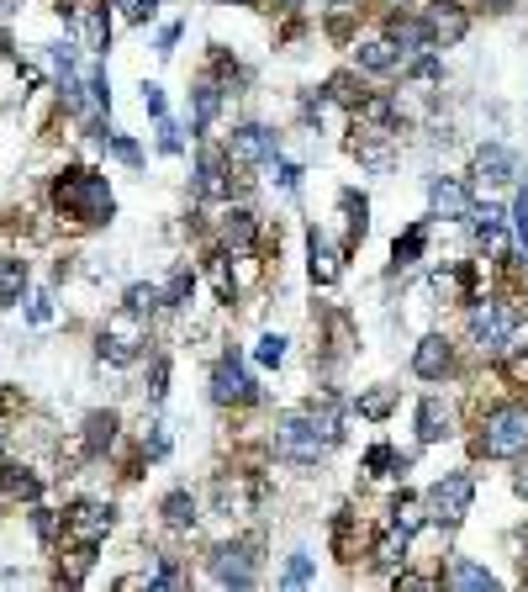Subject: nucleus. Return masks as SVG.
Here are the masks:
<instances>
[{
    "label": "nucleus",
    "mask_w": 528,
    "mask_h": 592,
    "mask_svg": "<svg viewBox=\"0 0 528 592\" xmlns=\"http://www.w3.org/2000/svg\"><path fill=\"white\" fill-rule=\"evenodd\" d=\"M53 207L69 222H106L111 217V185L101 170H64L53 180Z\"/></svg>",
    "instance_id": "1"
},
{
    "label": "nucleus",
    "mask_w": 528,
    "mask_h": 592,
    "mask_svg": "<svg viewBox=\"0 0 528 592\" xmlns=\"http://www.w3.org/2000/svg\"><path fill=\"white\" fill-rule=\"evenodd\" d=\"M391 524H396V529H402V534H407V540H412V534H418V529H423V508H418V497H412V492H402V497H391Z\"/></svg>",
    "instance_id": "26"
},
{
    "label": "nucleus",
    "mask_w": 528,
    "mask_h": 592,
    "mask_svg": "<svg viewBox=\"0 0 528 592\" xmlns=\"http://www.w3.org/2000/svg\"><path fill=\"white\" fill-rule=\"evenodd\" d=\"M344 212H349V238H365V233H370V201L354 196V191H344Z\"/></svg>",
    "instance_id": "31"
},
{
    "label": "nucleus",
    "mask_w": 528,
    "mask_h": 592,
    "mask_svg": "<svg viewBox=\"0 0 528 592\" xmlns=\"http://www.w3.org/2000/svg\"><path fill=\"white\" fill-rule=\"evenodd\" d=\"M254 233H259V222H254V212H243V207H233L228 217H222V244L228 249H249L254 244Z\"/></svg>",
    "instance_id": "19"
},
{
    "label": "nucleus",
    "mask_w": 528,
    "mask_h": 592,
    "mask_svg": "<svg viewBox=\"0 0 528 592\" xmlns=\"http://www.w3.org/2000/svg\"><path fill=\"white\" fill-rule=\"evenodd\" d=\"M507 376H513V381H528V349H518V355L507 360Z\"/></svg>",
    "instance_id": "42"
},
{
    "label": "nucleus",
    "mask_w": 528,
    "mask_h": 592,
    "mask_svg": "<svg viewBox=\"0 0 528 592\" xmlns=\"http://www.w3.org/2000/svg\"><path fill=\"white\" fill-rule=\"evenodd\" d=\"M27 291V259H0V307H16Z\"/></svg>",
    "instance_id": "24"
},
{
    "label": "nucleus",
    "mask_w": 528,
    "mask_h": 592,
    "mask_svg": "<svg viewBox=\"0 0 528 592\" xmlns=\"http://www.w3.org/2000/svg\"><path fill=\"white\" fill-rule=\"evenodd\" d=\"M212 397L217 402H254V381L243 376V365L233 355L217 360V370H212Z\"/></svg>",
    "instance_id": "14"
},
{
    "label": "nucleus",
    "mask_w": 528,
    "mask_h": 592,
    "mask_svg": "<svg viewBox=\"0 0 528 592\" xmlns=\"http://www.w3.org/2000/svg\"><path fill=\"white\" fill-rule=\"evenodd\" d=\"M196 191L201 196H228V159L212 154V148L196 159Z\"/></svg>",
    "instance_id": "16"
},
{
    "label": "nucleus",
    "mask_w": 528,
    "mask_h": 592,
    "mask_svg": "<svg viewBox=\"0 0 528 592\" xmlns=\"http://www.w3.org/2000/svg\"><path fill=\"white\" fill-rule=\"evenodd\" d=\"M191 286H196V281H191V270H180L175 281L164 286V307H185V296H191Z\"/></svg>",
    "instance_id": "35"
},
{
    "label": "nucleus",
    "mask_w": 528,
    "mask_h": 592,
    "mask_svg": "<svg viewBox=\"0 0 528 592\" xmlns=\"http://www.w3.org/2000/svg\"><path fill=\"white\" fill-rule=\"evenodd\" d=\"M32 529L43 534V540H53V513L48 508H32Z\"/></svg>",
    "instance_id": "41"
},
{
    "label": "nucleus",
    "mask_w": 528,
    "mask_h": 592,
    "mask_svg": "<svg viewBox=\"0 0 528 592\" xmlns=\"http://www.w3.org/2000/svg\"><path fill=\"white\" fill-rule=\"evenodd\" d=\"M523 450H528V407H518V402L492 407L481 423V455L507 460V455H523Z\"/></svg>",
    "instance_id": "2"
},
{
    "label": "nucleus",
    "mask_w": 528,
    "mask_h": 592,
    "mask_svg": "<svg viewBox=\"0 0 528 592\" xmlns=\"http://www.w3.org/2000/svg\"><path fill=\"white\" fill-rule=\"evenodd\" d=\"M354 64H360L365 74H391L396 64H402V53L391 48V37H375V43H360V48H354Z\"/></svg>",
    "instance_id": "17"
},
{
    "label": "nucleus",
    "mask_w": 528,
    "mask_h": 592,
    "mask_svg": "<svg viewBox=\"0 0 528 592\" xmlns=\"http://www.w3.org/2000/svg\"><path fill=\"white\" fill-rule=\"evenodd\" d=\"M164 302L159 286H127V312H154Z\"/></svg>",
    "instance_id": "32"
},
{
    "label": "nucleus",
    "mask_w": 528,
    "mask_h": 592,
    "mask_svg": "<svg viewBox=\"0 0 528 592\" xmlns=\"http://www.w3.org/2000/svg\"><path fill=\"white\" fill-rule=\"evenodd\" d=\"M138 318V312H132ZM132 318H117V323H106L101 328V360H111V365H127V360H138L143 355V344H148V333L132 323Z\"/></svg>",
    "instance_id": "6"
},
{
    "label": "nucleus",
    "mask_w": 528,
    "mask_h": 592,
    "mask_svg": "<svg viewBox=\"0 0 528 592\" xmlns=\"http://www.w3.org/2000/svg\"><path fill=\"white\" fill-rule=\"evenodd\" d=\"M212 582L217 587H254V545H217Z\"/></svg>",
    "instance_id": "8"
},
{
    "label": "nucleus",
    "mask_w": 528,
    "mask_h": 592,
    "mask_svg": "<svg viewBox=\"0 0 528 592\" xmlns=\"http://www.w3.org/2000/svg\"><path fill=\"white\" fill-rule=\"evenodd\" d=\"M386 37H391V48L402 53V59H418V53H433V32L423 16H386Z\"/></svg>",
    "instance_id": "9"
},
{
    "label": "nucleus",
    "mask_w": 528,
    "mask_h": 592,
    "mask_svg": "<svg viewBox=\"0 0 528 592\" xmlns=\"http://www.w3.org/2000/svg\"><path fill=\"white\" fill-rule=\"evenodd\" d=\"M270 164H275V180L286 185V191H296V180H301V170H296V164H291V159H280V154H275Z\"/></svg>",
    "instance_id": "39"
},
{
    "label": "nucleus",
    "mask_w": 528,
    "mask_h": 592,
    "mask_svg": "<svg viewBox=\"0 0 528 592\" xmlns=\"http://www.w3.org/2000/svg\"><path fill=\"white\" fill-rule=\"evenodd\" d=\"M217 106H222V85L217 80H201L196 85V127H212Z\"/></svg>",
    "instance_id": "29"
},
{
    "label": "nucleus",
    "mask_w": 528,
    "mask_h": 592,
    "mask_svg": "<svg viewBox=\"0 0 528 592\" xmlns=\"http://www.w3.org/2000/svg\"><path fill=\"white\" fill-rule=\"evenodd\" d=\"M423 244H428V222H412V228L391 244V265H396V270L418 265V259H423Z\"/></svg>",
    "instance_id": "20"
},
{
    "label": "nucleus",
    "mask_w": 528,
    "mask_h": 592,
    "mask_svg": "<svg viewBox=\"0 0 528 592\" xmlns=\"http://www.w3.org/2000/svg\"><path fill=\"white\" fill-rule=\"evenodd\" d=\"M396 561H407V534L391 524V529L381 534V540H375V550H370V566H381V571H386V566H396Z\"/></svg>",
    "instance_id": "25"
},
{
    "label": "nucleus",
    "mask_w": 528,
    "mask_h": 592,
    "mask_svg": "<svg viewBox=\"0 0 528 592\" xmlns=\"http://www.w3.org/2000/svg\"><path fill=\"white\" fill-rule=\"evenodd\" d=\"M275 6H296V0H275Z\"/></svg>",
    "instance_id": "50"
},
{
    "label": "nucleus",
    "mask_w": 528,
    "mask_h": 592,
    "mask_svg": "<svg viewBox=\"0 0 528 592\" xmlns=\"http://www.w3.org/2000/svg\"><path fill=\"white\" fill-rule=\"evenodd\" d=\"M470 503H476V481H470L465 471L444 476V481H433V492H428V513L439 518L444 529H455L460 518L470 513Z\"/></svg>",
    "instance_id": "4"
},
{
    "label": "nucleus",
    "mask_w": 528,
    "mask_h": 592,
    "mask_svg": "<svg viewBox=\"0 0 528 592\" xmlns=\"http://www.w3.org/2000/svg\"><path fill=\"white\" fill-rule=\"evenodd\" d=\"M412 370H418L423 381H444L449 370H455V349H449L444 333H428L418 344V355H412Z\"/></svg>",
    "instance_id": "12"
},
{
    "label": "nucleus",
    "mask_w": 528,
    "mask_h": 592,
    "mask_svg": "<svg viewBox=\"0 0 528 592\" xmlns=\"http://www.w3.org/2000/svg\"><path fill=\"white\" fill-rule=\"evenodd\" d=\"M0 481H6V492L16 503H37V497H43V481H37L27 466H6V460H0Z\"/></svg>",
    "instance_id": "21"
},
{
    "label": "nucleus",
    "mask_w": 528,
    "mask_h": 592,
    "mask_svg": "<svg viewBox=\"0 0 528 592\" xmlns=\"http://www.w3.org/2000/svg\"><path fill=\"white\" fill-rule=\"evenodd\" d=\"M0 460H6V439H0Z\"/></svg>",
    "instance_id": "49"
},
{
    "label": "nucleus",
    "mask_w": 528,
    "mask_h": 592,
    "mask_svg": "<svg viewBox=\"0 0 528 592\" xmlns=\"http://www.w3.org/2000/svg\"><path fill=\"white\" fill-rule=\"evenodd\" d=\"M470 175H476L486 191H502V185H513L518 180V164H513V154L507 148H497V143H486L481 154H476V164H470Z\"/></svg>",
    "instance_id": "11"
},
{
    "label": "nucleus",
    "mask_w": 528,
    "mask_h": 592,
    "mask_svg": "<svg viewBox=\"0 0 528 592\" xmlns=\"http://www.w3.org/2000/svg\"><path fill=\"white\" fill-rule=\"evenodd\" d=\"M159 148H164V154H180V133H175V122H169V117H159Z\"/></svg>",
    "instance_id": "40"
},
{
    "label": "nucleus",
    "mask_w": 528,
    "mask_h": 592,
    "mask_svg": "<svg viewBox=\"0 0 528 592\" xmlns=\"http://www.w3.org/2000/svg\"><path fill=\"white\" fill-rule=\"evenodd\" d=\"M513 492H518V497H528V466H523V471L513 476Z\"/></svg>",
    "instance_id": "47"
},
{
    "label": "nucleus",
    "mask_w": 528,
    "mask_h": 592,
    "mask_svg": "<svg viewBox=\"0 0 528 592\" xmlns=\"http://www.w3.org/2000/svg\"><path fill=\"white\" fill-rule=\"evenodd\" d=\"M523 571H528V540H523Z\"/></svg>",
    "instance_id": "48"
},
{
    "label": "nucleus",
    "mask_w": 528,
    "mask_h": 592,
    "mask_svg": "<svg viewBox=\"0 0 528 592\" xmlns=\"http://www.w3.org/2000/svg\"><path fill=\"white\" fill-rule=\"evenodd\" d=\"M307 265H312V281H317V286H333L338 275H344V259H338V249L328 244L323 228L307 233Z\"/></svg>",
    "instance_id": "13"
},
{
    "label": "nucleus",
    "mask_w": 528,
    "mask_h": 592,
    "mask_svg": "<svg viewBox=\"0 0 528 592\" xmlns=\"http://www.w3.org/2000/svg\"><path fill=\"white\" fill-rule=\"evenodd\" d=\"M275 154H280V148H275V133H270V127H259V122L233 127V138H228V159H233V164H270Z\"/></svg>",
    "instance_id": "7"
},
{
    "label": "nucleus",
    "mask_w": 528,
    "mask_h": 592,
    "mask_svg": "<svg viewBox=\"0 0 528 592\" xmlns=\"http://www.w3.org/2000/svg\"><path fill=\"white\" fill-rule=\"evenodd\" d=\"M143 106L154 111V117H164V96H159V85H143Z\"/></svg>",
    "instance_id": "44"
},
{
    "label": "nucleus",
    "mask_w": 528,
    "mask_h": 592,
    "mask_svg": "<svg viewBox=\"0 0 528 592\" xmlns=\"http://www.w3.org/2000/svg\"><path fill=\"white\" fill-rule=\"evenodd\" d=\"M449 587H460V592H492L497 577L486 566H476V561H455V566H449Z\"/></svg>",
    "instance_id": "23"
},
{
    "label": "nucleus",
    "mask_w": 528,
    "mask_h": 592,
    "mask_svg": "<svg viewBox=\"0 0 528 592\" xmlns=\"http://www.w3.org/2000/svg\"><path fill=\"white\" fill-rule=\"evenodd\" d=\"M106 529H111V508L106 503H74L64 513V540L80 545V550H96L106 540Z\"/></svg>",
    "instance_id": "5"
},
{
    "label": "nucleus",
    "mask_w": 528,
    "mask_h": 592,
    "mask_svg": "<svg viewBox=\"0 0 528 592\" xmlns=\"http://www.w3.org/2000/svg\"><path fill=\"white\" fill-rule=\"evenodd\" d=\"M323 6H328L333 16H349V11H360V0H323Z\"/></svg>",
    "instance_id": "46"
},
{
    "label": "nucleus",
    "mask_w": 528,
    "mask_h": 592,
    "mask_svg": "<svg viewBox=\"0 0 528 592\" xmlns=\"http://www.w3.org/2000/svg\"><path fill=\"white\" fill-rule=\"evenodd\" d=\"M117 6H122L127 22H148V16L159 11V0H117Z\"/></svg>",
    "instance_id": "36"
},
{
    "label": "nucleus",
    "mask_w": 528,
    "mask_h": 592,
    "mask_svg": "<svg viewBox=\"0 0 528 592\" xmlns=\"http://www.w3.org/2000/svg\"><path fill=\"white\" fill-rule=\"evenodd\" d=\"M396 587H412V592H428L433 582H428V577H412V571H402V577H396Z\"/></svg>",
    "instance_id": "45"
},
{
    "label": "nucleus",
    "mask_w": 528,
    "mask_h": 592,
    "mask_svg": "<svg viewBox=\"0 0 528 592\" xmlns=\"http://www.w3.org/2000/svg\"><path fill=\"white\" fill-rule=\"evenodd\" d=\"M365 471L370 476H402L407 471V455H396L391 444H375V450L365 455Z\"/></svg>",
    "instance_id": "28"
},
{
    "label": "nucleus",
    "mask_w": 528,
    "mask_h": 592,
    "mask_svg": "<svg viewBox=\"0 0 528 592\" xmlns=\"http://www.w3.org/2000/svg\"><path fill=\"white\" fill-rule=\"evenodd\" d=\"M254 360L259 365H280L286 360V339H280V333H264V339L254 344Z\"/></svg>",
    "instance_id": "33"
},
{
    "label": "nucleus",
    "mask_w": 528,
    "mask_h": 592,
    "mask_svg": "<svg viewBox=\"0 0 528 592\" xmlns=\"http://www.w3.org/2000/svg\"><path fill=\"white\" fill-rule=\"evenodd\" d=\"M423 22L433 32V48H455L460 37L470 32V16H465V6H455V0H433Z\"/></svg>",
    "instance_id": "10"
},
{
    "label": "nucleus",
    "mask_w": 528,
    "mask_h": 592,
    "mask_svg": "<svg viewBox=\"0 0 528 592\" xmlns=\"http://www.w3.org/2000/svg\"><path fill=\"white\" fill-rule=\"evenodd\" d=\"M513 328H518L513 307H502V302H476V307H470V333H476L481 355H502L507 339H513Z\"/></svg>",
    "instance_id": "3"
},
{
    "label": "nucleus",
    "mask_w": 528,
    "mask_h": 592,
    "mask_svg": "<svg viewBox=\"0 0 528 592\" xmlns=\"http://www.w3.org/2000/svg\"><path fill=\"white\" fill-rule=\"evenodd\" d=\"M486 6H507V0H486Z\"/></svg>",
    "instance_id": "51"
},
{
    "label": "nucleus",
    "mask_w": 528,
    "mask_h": 592,
    "mask_svg": "<svg viewBox=\"0 0 528 592\" xmlns=\"http://www.w3.org/2000/svg\"><path fill=\"white\" fill-rule=\"evenodd\" d=\"M85 43L96 48V53H106V43H111V16H106V6H96L85 16Z\"/></svg>",
    "instance_id": "30"
},
{
    "label": "nucleus",
    "mask_w": 528,
    "mask_h": 592,
    "mask_svg": "<svg viewBox=\"0 0 528 592\" xmlns=\"http://www.w3.org/2000/svg\"><path fill=\"white\" fill-rule=\"evenodd\" d=\"M449 423H455V418H449V407H444L439 397H423V402H418V439H423V444H439V439L449 434Z\"/></svg>",
    "instance_id": "18"
},
{
    "label": "nucleus",
    "mask_w": 528,
    "mask_h": 592,
    "mask_svg": "<svg viewBox=\"0 0 528 592\" xmlns=\"http://www.w3.org/2000/svg\"><path fill=\"white\" fill-rule=\"evenodd\" d=\"M117 413H90L85 418V450L90 455H101V450H111V444H117Z\"/></svg>",
    "instance_id": "22"
},
{
    "label": "nucleus",
    "mask_w": 528,
    "mask_h": 592,
    "mask_svg": "<svg viewBox=\"0 0 528 592\" xmlns=\"http://www.w3.org/2000/svg\"><path fill=\"white\" fill-rule=\"evenodd\" d=\"M513 233H518V244H528V191L513 196Z\"/></svg>",
    "instance_id": "37"
},
{
    "label": "nucleus",
    "mask_w": 528,
    "mask_h": 592,
    "mask_svg": "<svg viewBox=\"0 0 528 592\" xmlns=\"http://www.w3.org/2000/svg\"><path fill=\"white\" fill-rule=\"evenodd\" d=\"M428 201H433V217H470V191L460 180H433Z\"/></svg>",
    "instance_id": "15"
},
{
    "label": "nucleus",
    "mask_w": 528,
    "mask_h": 592,
    "mask_svg": "<svg viewBox=\"0 0 528 592\" xmlns=\"http://www.w3.org/2000/svg\"><path fill=\"white\" fill-rule=\"evenodd\" d=\"M27 318H32V323H48V318H53V307H48V296H32V307H27Z\"/></svg>",
    "instance_id": "43"
},
{
    "label": "nucleus",
    "mask_w": 528,
    "mask_h": 592,
    "mask_svg": "<svg viewBox=\"0 0 528 592\" xmlns=\"http://www.w3.org/2000/svg\"><path fill=\"white\" fill-rule=\"evenodd\" d=\"M360 413H365V418H386V413H391V392H370V397H360Z\"/></svg>",
    "instance_id": "38"
},
{
    "label": "nucleus",
    "mask_w": 528,
    "mask_h": 592,
    "mask_svg": "<svg viewBox=\"0 0 528 592\" xmlns=\"http://www.w3.org/2000/svg\"><path fill=\"white\" fill-rule=\"evenodd\" d=\"M164 524L169 529H191L196 524V497L191 492H169L164 497Z\"/></svg>",
    "instance_id": "27"
},
{
    "label": "nucleus",
    "mask_w": 528,
    "mask_h": 592,
    "mask_svg": "<svg viewBox=\"0 0 528 592\" xmlns=\"http://www.w3.org/2000/svg\"><path fill=\"white\" fill-rule=\"evenodd\" d=\"M307 582H312V555L296 550L291 561H286V587H307Z\"/></svg>",
    "instance_id": "34"
}]
</instances>
